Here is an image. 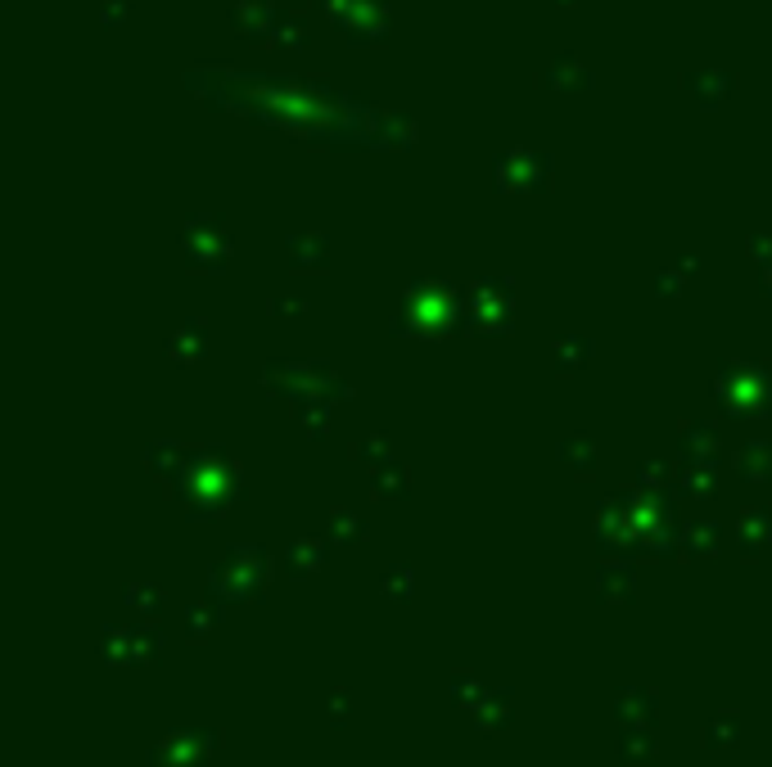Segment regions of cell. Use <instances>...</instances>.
Instances as JSON below:
<instances>
[{"label": "cell", "instance_id": "obj_1", "mask_svg": "<svg viewBox=\"0 0 772 767\" xmlns=\"http://www.w3.org/2000/svg\"><path fill=\"white\" fill-rule=\"evenodd\" d=\"M551 176V159L533 150H506L497 154V186L502 190H542Z\"/></svg>", "mask_w": 772, "mask_h": 767}, {"label": "cell", "instance_id": "obj_2", "mask_svg": "<svg viewBox=\"0 0 772 767\" xmlns=\"http://www.w3.org/2000/svg\"><path fill=\"white\" fill-rule=\"evenodd\" d=\"M533 86L538 91H592L597 86V72L587 68L574 50H561L546 68L533 72Z\"/></svg>", "mask_w": 772, "mask_h": 767}, {"label": "cell", "instance_id": "obj_3", "mask_svg": "<svg viewBox=\"0 0 772 767\" xmlns=\"http://www.w3.org/2000/svg\"><path fill=\"white\" fill-rule=\"evenodd\" d=\"M276 19H280V10L272 5V0H235L231 14H227V23L240 42H272Z\"/></svg>", "mask_w": 772, "mask_h": 767}, {"label": "cell", "instance_id": "obj_4", "mask_svg": "<svg viewBox=\"0 0 772 767\" xmlns=\"http://www.w3.org/2000/svg\"><path fill=\"white\" fill-rule=\"evenodd\" d=\"M348 46H380L389 42V0H366L357 14H348L339 23Z\"/></svg>", "mask_w": 772, "mask_h": 767}, {"label": "cell", "instance_id": "obj_5", "mask_svg": "<svg viewBox=\"0 0 772 767\" xmlns=\"http://www.w3.org/2000/svg\"><path fill=\"white\" fill-rule=\"evenodd\" d=\"M737 86H741V78L731 68H691V72H682V91L695 95L705 108L731 100V95H737Z\"/></svg>", "mask_w": 772, "mask_h": 767}, {"label": "cell", "instance_id": "obj_6", "mask_svg": "<svg viewBox=\"0 0 772 767\" xmlns=\"http://www.w3.org/2000/svg\"><path fill=\"white\" fill-rule=\"evenodd\" d=\"M186 248L195 253L199 263H222L231 240H227L222 222H212V217H195V222L186 226Z\"/></svg>", "mask_w": 772, "mask_h": 767}, {"label": "cell", "instance_id": "obj_7", "mask_svg": "<svg viewBox=\"0 0 772 767\" xmlns=\"http://www.w3.org/2000/svg\"><path fill=\"white\" fill-rule=\"evenodd\" d=\"M272 42L276 46H289V50H308V23H303V14H285L280 10V19H276V32H272Z\"/></svg>", "mask_w": 772, "mask_h": 767}, {"label": "cell", "instance_id": "obj_8", "mask_svg": "<svg viewBox=\"0 0 772 767\" xmlns=\"http://www.w3.org/2000/svg\"><path fill=\"white\" fill-rule=\"evenodd\" d=\"M127 14H131L127 0H100V23H104V27H123Z\"/></svg>", "mask_w": 772, "mask_h": 767}, {"label": "cell", "instance_id": "obj_9", "mask_svg": "<svg viewBox=\"0 0 772 767\" xmlns=\"http://www.w3.org/2000/svg\"><path fill=\"white\" fill-rule=\"evenodd\" d=\"M289 248H293V258H303V263L325 258V240H321V235H303V240H293Z\"/></svg>", "mask_w": 772, "mask_h": 767}, {"label": "cell", "instance_id": "obj_10", "mask_svg": "<svg viewBox=\"0 0 772 767\" xmlns=\"http://www.w3.org/2000/svg\"><path fill=\"white\" fill-rule=\"evenodd\" d=\"M316 5H321V10L330 14V19H335V27H339V23L348 19V14H357V10L366 5V0H316Z\"/></svg>", "mask_w": 772, "mask_h": 767}, {"label": "cell", "instance_id": "obj_11", "mask_svg": "<svg viewBox=\"0 0 772 767\" xmlns=\"http://www.w3.org/2000/svg\"><path fill=\"white\" fill-rule=\"evenodd\" d=\"M384 127L393 131L389 140H397V144H412V140H416V123H412V118H397V114H393Z\"/></svg>", "mask_w": 772, "mask_h": 767}, {"label": "cell", "instance_id": "obj_12", "mask_svg": "<svg viewBox=\"0 0 772 767\" xmlns=\"http://www.w3.org/2000/svg\"><path fill=\"white\" fill-rule=\"evenodd\" d=\"M551 5H578V0H551Z\"/></svg>", "mask_w": 772, "mask_h": 767}]
</instances>
